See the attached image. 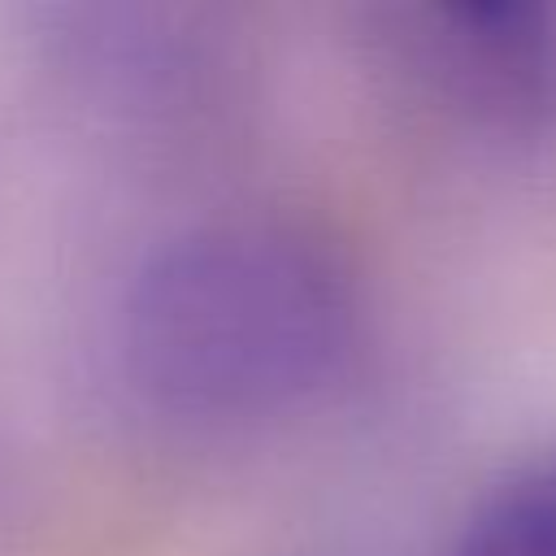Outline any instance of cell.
<instances>
[{
  "instance_id": "6da1fadb",
  "label": "cell",
  "mask_w": 556,
  "mask_h": 556,
  "mask_svg": "<svg viewBox=\"0 0 556 556\" xmlns=\"http://www.w3.org/2000/svg\"><path fill=\"white\" fill-rule=\"evenodd\" d=\"M356 334L339 252L304 222L217 213L143 252L117 300L130 391L187 426H248L313 400Z\"/></svg>"
},
{
  "instance_id": "3957f363",
  "label": "cell",
  "mask_w": 556,
  "mask_h": 556,
  "mask_svg": "<svg viewBox=\"0 0 556 556\" xmlns=\"http://www.w3.org/2000/svg\"><path fill=\"white\" fill-rule=\"evenodd\" d=\"M456 556H556V452L517 465L473 504Z\"/></svg>"
},
{
  "instance_id": "7a4b0ae2",
  "label": "cell",
  "mask_w": 556,
  "mask_h": 556,
  "mask_svg": "<svg viewBox=\"0 0 556 556\" xmlns=\"http://www.w3.org/2000/svg\"><path fill=\"white\" fill-rule=\"evenodd\" d=\"M387 56L439 104L530 117L556 100V30L521 4H426L395 13Z\"/></svg>"
}]
</instances>
